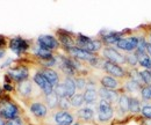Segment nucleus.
<instances>
[{
	"label": "nucleus",
	"instance_id": "1",
	"mask_svg": "<svg viewBox=\"0 0 151 125\" xmlns=\"http://www.w3.org/2000/svg\"><path fill=\"white\" fill-rule=\"evenodd\" d=\"M114 116L113 106L106 101V100H100L98 103V121L101 123H106L111 121Z\"/></svg>",
	"mask_w": 151,
	"mask_h": 125
},
{
	"label": "nucleus",
	"instance_id": "2",
	"mask_svg": "<svg viewBox=\"0 0 151 125\" xmlns=\"http://www.w3.org/2000/svg\"><path fill=\"white\" fill-rule=\"evenodd\" d=\"M138 44V36H129V37H122L117 41L115 44L117 49L126 51L128 54H132L136 51Z\"/></svg>",
	"mask_w": 151,
	"mask_h": 125
},
{
	"label": "nucleus",
	"instance_id": "3",
	"mask_svg": "<svg viewBox=\"0 0 151 125\" xmlns=\"http://www.w3.org/2000/svg\"><path fill=\"white\" fill-rule=\"evenodd\" d=\"M102 57H104L105 60L115 63V64H117V65H124V64H127L126 56L120 54L116 49L111 48V46L104 48V50H102Z\"/></svg>",
	"mask_w": 151,
	"mask_h": 125
},
{
	"label": "nucleus",
	"instance_id": "4",
	"mask_svg": "<svg viewBox=\"0 0 151 125\" xmlns=\"http://www.w3.org/2000/svg\"><path fill=\"white\" fill-rule=\"evenodd\" d=\"M0 117H2L5 121H11V119L18 118L20 117L19 109L14 103L2 102V103H0Z\"/></svg>",
	"mask_w": 151,
	"mask_h": 125
},
{
	"label": "nucleus",
	"instance_id": "5",
	"mask_svg": "<svg viewBox=\"0 0 151 125\" xmlns=\"http://www.w3.org/2000/svg\"><path fill=\"white\" fill-rule=\"evenodd\" d=\"M102 70L106 72V73H108L109 75H113V78H116V79L123 80V79L127 78V73L122 69L121 65H117V64L112 63V61H108V60L105 61Z\"/></svg>",
	"mask_w": 151,
	"mask_h": 125
},
{
	"label": "nucleus",
	"instance_id": "6",
	"mask_svg": "<svg viewBox=\"0 0 151 125\" xmlns=\"http://www.w3.org/2000/svg\"><path fill=\"white\" fill-rule=\"evenodd\" d=\"M66 52L69 54V56L73 59H77V60H84V61H91L93 60L96 54H91V52H87L85 50H81L77 46H73V48H69V49H65Z\"/></svg>",
	"mask_w": 151,
	"mask_h": 125
},
{
	"label": "nucleus",
	"instance_id": "7",
	"mask_svg": "<svg viewBox=\"0 0 151 125\" xmlns=\"http://www.w3.org/2000/svg\"><path fill=\"white\" fill-rule=\"evenodd\" d=\"M37 43L40 48L48 50V51H52V50H57L59 48V42L57 41L56 37L51 35H42L38 37Z\"/></svg>",
	"mask_w": 151,
	"mask_h": 125
},
{
	"label": "nucleus",
	"instance_id": "8",
	"mask_svg": "<svg viewBox=\"0 0 151 125\" xmlns=\"http://www.w3.org/2000/svg\"><path fill=\"white\" fill-rule=\"evenodd\" d=\"M29 110L34 115V117H36L40 121L44 119L48 116V107H47V104H44L41 101L32 102L29 106Z\"/></svg>",
	"mask_w": 151,
	"mask_h": 125
},
{
	"label": "nucleus",
	"instance_id": "9",
	"mask_svg": "<svg viewBox=\"0 0 151 125\" xmlns=\"http://www.w3.org/2000/svg\"><path fill=\"white\" fill-rule=\"evenodd\" d=\"M56 35H57V41H58L65 49L76 46V38L73 37V35H72L71 33L60 29V30H57Z\"/></svg>",
	"mask_w": 151,
	"mask_h": 125
},
{
	"label": "nucleus",
	"instance_id": "10",
	"mask_svg": "<svg viewBox=\"0 0 151 125\" xmlns=\"http://www.w3.org/2000/svg\"><path fill=\"white\" fill-rule=\"evenodd\" d=\"M54 121L58 125H73L75 117L72 114L65 110H58L54 115Z\"/></svg>",
	"mask_w": 151,
	"mask_h": 125
},
{
	"label": "nucleus",
	"instance_id": "11",
	"mask_svg": "<svg viewBox=\"0 0 151 125\" xmlns=\"http://www.w3.org/2000/svg\"><path fill=\"white\" fill-rule=\"evenodd\" d=\"M33 81L37 85L38 88H41V90L44 93V95H48V94H51L52 91H54V86L40 73L37 72L35 75H34V78H33Z\"/></svg>",
	"mask_w": 151,
	"mask_h": 125
},
{
	"label": "nucleus",
	"instance_id": "12",
	"mask_svg": "<svg viewBox=\"0 0 151 125\" xmlns=\"http://www.w3.org/2000/svg\"><path fill=\"white\" fill-rule=\"evenodd\" d=\"M8 75H9L13 80L18 81V82L20 84V82H22V81L28 80L29 71H28V69H27V67H24V66H20V67H12V69H9V70H8Z\"/></svg>",
	"mask_w": 151,
	"mask_h": 125
},
{
	"label": "nucleus",
	"instance_id": "13",
	"mask_svg": "<svg viewBox=\"0 0 151 125\" xmlns=\"http://www.w3.org/2000/svg\"><path fill=\"white\" fill-rule=\"evenodd\" d=\"M9 48L17 54H20L21 52H24L26 50H28L29 43H28V41L21 38V37H15V38H12L11 39Z\"/></svg>",
	"mask_w": 151,
	"mask_h": 125
},
{
	"label": "nucleus",
	"instance_id": "14",
	"mask_svg": "<svg viewBox=\"0 0 151 125\" xmlns=\"http://www.w3.org/2000/svg\"><path fill=\"white\" fill-rule=\"evenodd\" d=\"M98 94H99V96L101 97V100H106V101H108L111 104L119 102L120 93L116 91V90L106 89V88L101 87V88H99V90H98Z\"/></svg>",
	"mask_w": 151,
	"mask_h": 125
},
{
	"label": "nucleus",
	"instance_id": "15",
	"mask_svg": "<svg viewBox=\"0 0 151 125\" xmlns=\"http://www.w3.org/2000/svg\"><path fill=\"white\" fill-rule=\"evenodd\" d=\"M100 85L106 88V89H111V90H116L117 88L121 87V82L119 79L113 78L111 75H104L100 78Z\"/></svg>",
	"mask_w": 151,
	"mask_h": 125
},
{
	"label": "nucleus",
	"instance_id": "16",
	"mask_svg": "<svg viewBox=\"0 0 151 125\" xmlns=\"http://www.w3.org/2000/svg\"><path fill=\"white\" fill-rule=\"evenodd\" d=\"M40 73L55 87L56 85L59 84V75H58V73H57L55 70H52V69H49V67H43Z\"/></svg>",
	"mask_w": 151,
	"mask_h": 125
},
{
	"label": "nucleus",
	"instance_id": "17",
	"mask_svg": "<svg viewBox=\"0 0 151 125\" xmlns=\"http://www.w3.org/2000/svg\"><path fill=\"white\" fill-rule=\"evenodd\" d=\"M18 93L23 99H29L33 93V81L26 80L18 85Z\"/></svg>",
	"mask_w": 151,
	"mask_h": 125
},
{
	"label": "nucleus",
	"instance_id": "18",
	"mask_svg": "<svg viewBox=\"0 0 151 125\" xmlns=\"http://www.w3.org/2000/svg\"><path fill=\"white\" fill-rule=\"evenodd\" d=\"M76 116L84 122H91L94 118V110L91 108H81L77 111Z\"/></svg>",
	"mask_w": 151,
	"mask_h": 125
},
{
	"label": "nucleus",
	"instance_id": "19",
	"mask_svg": "<svg viewBox=\"0 0 151 125\" xmlns=\"http://www.w3.org/2000/svg\"><path fill=\"white\" fill-rule=\"evenodd\" d=\"M117 108H119V111L123 116H126L127 112L129 111V96L126 93H121L120 94L119 102H117Z\"/></svg>",
	"mask_w": 151,
	"mask_h": 125
},
{
	"label": "nucleus",
	"instance_id": "20",
	"mask_svg": "<svg viewBox=\"0 0 151 125\" xmlns=\"http://www.w3.org/2000/svg\"><path fill=\"white\" fill-rule=\"evenodd\" d=\"M44 101L47 103V107L50 108L51 110H55L58 108V103H59V97L56 95L55 91H52L51 94L44 95Z\"/></svg>",
	"mask_w": 151,
	"mask_h": 125
},
{
	"label": "nucleus",
	"instance_id": "21",
	"mask_svg": "<svg viewBox=\"0 0 151 125\" xmlns=\"http://www.w3.org/2000/svg\"><path fill=\"white\" fill-rule=\"evenodd\" d=\"M63 84H64V86H65L68 97H69V99H71V97L76 94V89H77L76 84H75V80H73L72 78H70V76H65V79H64V82H63Z\"/></svg>",
	"mask_w": 151,
	"mask_h": 125
},
{
	"label": "nucleus",
	"instance_id": "22",
	"mask_svg": "<svg viewBox=\"0 0 151 125\" xmlns=\"http://www.w3.org/2000/svg\"><path fill=\"white\" fill-rule=\"evenodd\" d=\"M83 95H84V100L86 104H95L98 96H99L98 91L95 89H85Z\"/></svg>",
	"mask_w": 151,
	"mask_h": 125
},
{
	"label": "nucleus",
	"instance_id": "23",
	"mask_svg": "<svg viewBox=\"0 0 151 125\" xmlns=\"http://www.w3.org/2000/svg\"><path fill=\"white\" fill-rule=\"evenodd\" d=\"M141 101L135 96H129V112L132 115H138L141 114Z\"/></svg>",
	"mask_w": 151,
	"mask_h": 125
},
{
	"label": "nucleus",
	"instance_id": "24",
	"mask_svg": "<svg viewBox=\"0 0 151 125\" xmlns=\"http://www.w3.org/2000/svg\"><path fill=\"white\" fill-rule=\"evenodd\" d=\"M122 33H106L105 36L102 37V42L106 43V44H116L117 41L121 37Z\"/></svg>",
	"mask_w": 151,
	"mask_h": 125
},
{
	"label": "nucleus",
	"instance_id": "25",
	"mask_svg": "<svg viewBox=\"0 0 151 125\" xmlns=\"http://www.w3.org/2000/svg\"><path fill=\"white\" fill-rule=\"evenodd\" d=\"M128 74H129V79L132 80V81H135L136 84H138L141 87L147 86L145 82H144V80H143V78H142V75H141V72L137 71L136 69H132Z\"/></svg>",
	"mask_w": 151,
	"mask_h": 125
},
{
	"label": "nucleus",
	"instance_id": "26",
	"mask_svg": "<svg viewBox=\"0 0 151 125\" xmlns=\"http://www.w3.org/2000/svg\"><path fill=\"white\" fill-rule=\"evenodd\" d=\"M70 103H71V108H75V109H78V108L83 107V104L85 103L84 95H83L81 93L75 94V95L70 99Z\"/></svg>",
	"mask_w": 151,
	"mask_h": 125
},
{
	"label": "nucleus",
	"instance_id": "27",
	"mask_svg": "<svg viewBox=\"0 0 151 125\" xmlns=\"http://www.w3.org/2000/svg\"><path fill=\"white\" fill-rule=\"evenodd\" d=\"M124 89L127 90L128 93H141V89H142V87L138 85V84H136L135 81H132V80H126L124 81Z\"/></svg>",
	"mask_w": 151,
	"mask_h": 125
},
{
	"label": "nucleus",
	"instance_id": "28",
	"mask_svg": "<svg viewBox=\"0 0 151 125\" xmlns=\"http://www.w3.org/2000/svg\"><path fill=\"white\" fill-rule=\"evenodd\" d=\"M36 56L41 59V61H42V60H49V59L55 58L51 51L44 50V49H42V48H40V46H38V49L36 50Z\"/></svg>",
	"mask_w": 151,
	"mask_h": 125
},
{
	"label": "nucleus",
	"instance_id": "29",
	"mask_svg": "<svg viewBox=\"0 0 151 125\" xmlns=\"http://www.w3.org/2000/svg\"><path fill=\"white\" fill-rule=\"evenodd\" d=\"M54 91L56 93V95L59 99H62V97H68V95H66V89H65V86H64L63 82H59L58 85H56V86L54 87Z\"/></svg>",
	"mask_w": 151,
	"mask_h": 125
},
{
	"label": "nucleus",
	"instance_id": "30",
	"mask_svg": "<svg viewBox=\"0 0 151 125\" xmlns=\"http://www.w3.org/2000/svg\"><path fill=\"white\" fill-rule=\"evenodd\" d=\"M126 59H127V64H128L132 69H135L136 65L138 64V58H137V56L135 54V52L128 54L126 56Z\"/></svg>",
	"mask_w": 151,
	"mask_h": 125
},
{
	"label": "nucleus",
	"instance_id": "31",
	"mask_svg": "<svg viewBox=\"0 0 151 125\" xmlns=\"http://www.w3.org/2000/svg\"><path fill=\"white\" fill-rule=\"evenodd\" d=\"M70 108H71V103H70V99L69 97H62V99H59V103H58V109L59 110L69 111Z\"/></svg>",
	"mask_w": 151,
	"mask_h": 125
},
{
	"label": "nucleus",
	"instance_id": "32",
	"mask_svg": "<svg viewBox=\"0 0 151 125\" xmlns=\"http://www.w3.org/2000/svg\"><path fill=\"white\" fill-rule=\"evenodd\" d=\"M75 84H76V87L78 88L79 90H83L86 88V85H87V81L83 78V76H78V78H75Z\"/></svg>",
	"mask_w": 151,
	"mask_h": 125
},
{
	"label": "nucleus",
	"instance_id": "33",
	"mask_svg": "<svg viewBox=\"0 0 151 125\" xmlns=\"http://www.w3.org/2000/svg\"><path fill=\"white\" fill-rule=\"evenodd\" d=\"M141 115L144 118H149L151 119V106L150 104H144L141 108Z\"/></svg>",
	"mask_w": 151,
	"mask_h": 125
},
{
	"label": "nucleus",
	"instance_id": "34",
	"mask_svg": "<svg viewBox=\"0 0 151 125\" xmlns=\"http://www.w3.org/2000/svg\"><path fill=\"white\" fill-rule=\"evenodd\" d=\"M141 96L143 99V101H151V93L149 89V86H144L141 89Z\"/></svg>",
	"mask_w": 151,
	"mask_h": 125
},
{
	"label": "nucleus",
	"instance_id": "35",
	"mask_svg": "<svg viewBox=\"0 0 151 125\" xmlns=\"http://www.w3.org/2000/svg\"><path fill=\"white\" fill-rule=\"evenodd\" d=\"M141 75L145 82L147 86H150L151 85V72L148 70H144V71H141Z\"/></svg>",
	"mask_w": 151,
	"mask_h": 125
},
{
	"label": "nucleus",
	"instance_id": "36",
	"mask_svg": "<svg viewBox=\"0 0 151 125\" xmlns=\"http://www.w3.org/2000/svg\"><path fill=\"white\" fill-rule=\"evenodd\" d=\"M6 125H23V121H22L21 117H18V118L7 121V122H6Z\"/></svg>",
	"mask_w": 151,
	"mask_h": 125
},
{
	"label": "nucleus",
	"instance_id": "37",
	"mask_svg": "<svg viewBox=\"0 0 151 125\" xmlns=\"http://www.w3.org/2000/svg\"><path fill=\"white\" fill-rule=\"evenodd\" d=\"M138 124L139 125H151V119L149 118H144V117H141L138 119Z\"/></svg>",
	"mask_w": 151,
	"mask_h": 125
},
{
	"label": "nucleus",
	"instance_id": "38",
	"mask_svg": "<svg viewBox=\"0 0 151 125\" xmlns=\"http://www.w3.org/2000/svg\"><path fill=\"white\" fill-rule=\"evenodd\" d=\"M5 46H6V39L4 36L0 35V50H2Z\"/></svg>",
	"mask_w": 151,
	"mask_h": 125
},
{
	"label": "nucleus",
	"instance_id": "39",
	"mask_svg": "<svg viewBox=\"0 0 151 125\" xmlns=\"http://www.w3.org/2000/svg\"><path fill=\"white\" fill-rule=\"evenodd\" d=\"M147 54H148V56L151 58V44H147Z\"/></svg>",
	"mask_w": 151,
	"mask_h": 125
},
{
	"label": "nucleus",
	"instance_id": "40",
	"mask_svg": "<svg viewBox=\"0 0 151 125\" xmlns=\"http://www.w3.org/2000/svg\"><path fill=\"white\" fill-rule=\"evenodd\" d=\"M147 37H148L147 42H148L149 44H151V29H149V31H148V35H147Z\"/></svg>",
	"mask_w": 151,
	"mask_h": 125
},
{
	"label": "nucleus",
	"instance_id": "41",
	"mask_svg": "<svg viewBox=\"0 0 151 125\" xmlns=\"http://www.w3.org/2000/svg\"><path fill=\"white\" fill-rule=\"evenodd\" d=\"M6 122L7 121H5L2 117H0V125H6Z\"/></svg>",
	"mask_w": 151,
	"mask_h": 125
},
{
	"label": "nucleus",
	"instance_id": "42",
	"mask_svg": "<svg viewBox=\"0 0 151 125\" xmlns=\"http://www.w3.org/2000/svg\"><path fill=\"white\" fill-rule=\"evenodd\" d=\"M5 56V51L4 50H0V58H2Z\"/></svg>",
	"mask_w": 151,
	"mask_h": 125
},
{
	"label": "nucleus",
	"instance_id": "43",
	"mask_svg": "<svg viewBox=\"0 0 151 125\" xmlns=\"http://www.w3.org/2000/svg\"><path fill=\"white\" fill-rule=\"evenodd\" d=\"M73 125H83V124H81V123H79V122H77V123H75Z\"/></svg>",
	"mask_w": 151,
	"mask_h": 125
},
{
	"label": "nucleus",
	"instance_id": "44",
	"mask_svg": "<svg viewBox=\"0 0 151 125\" xmlns=\"http://www.w3.org/2000/svg\"><path fill=\"white\" fill-rule=\"evenodd\" d=\"M149 89H150V93H151V85L149 86Z\"/></svg>",
	"mask_w": 151,
	"mask_h": 125
},
{
	"label": "nucleus",
	"instance_id": "45",
	"mask_svg": "<svg viewBox=\"0 0 151 125\" xmlns=\"http://www.w3.org/2000/svg\"><path fill=\"white\" fill-rule=\"evenodd\" d=\"M56 125H58V124H56Z\"/></svg>",
	"mask_w": 151,
	"mask_h": 125
},
{
	"label": "nucleus",
	"instance_id": "46",
	"mask_svg": "<svg viewBox=\"0 0 151 125\" xmlns=\"http://www.w3.org/2000/svg\"><path fill=\"white\" fill-rule=\"evenodd\" d=\"M150 72H151V71H150Z\"/></svg>",
	"mask_w": 151,
	"mask_h": 125
}]
</instances>
